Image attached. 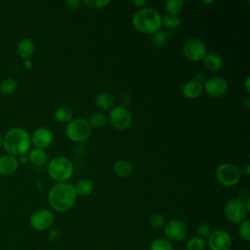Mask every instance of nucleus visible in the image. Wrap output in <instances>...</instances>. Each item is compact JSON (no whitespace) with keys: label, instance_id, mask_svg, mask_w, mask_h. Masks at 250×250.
Listing matches in <instances>:
<instances>
[{"label":"nucleus","instance_id":"1","mask_svg":"<svg viewBox=\"0 0 250 250\" xmlns=\"http://www.w3.org/2000/svg\"><path fill=\"white\" fill-rule=\"evenodd\" d=\"M76 198L73 185L68 182L56 183L48 192V202L51 208L59 213L68 211L74 205Z\"/></svg>","mask_w":250,"mask_h":250},{"label":"nucleus","instance_id":"2","mask_svg":"<svg viewBox=\"0 0 250 250\" xmlns=\"http://www.w3.org/2000/svg\"><path fill=\"white\" fill-rule=\"evenodd\" d=\"M31 146L29 133L21 127L9 129L2 140V147L8 154L21 156L28 152Z\"/></svg>","mask_w":250,"mask_h":250},{"label":"nucleus","instance_id":"3","mask_svg":"<svg viewBox=\"0 0 250 250\" xmlns=\"http://www.w3.org/2000/svg\"><path fill=\"white\" fill-rule=\"evenodd\" d=\"M162 17L153 8H144L138 10L133 18L132 24L135 29L144 34H153L160 30Z\"/></svg>","mask_w":250,"mask_h":250},{"label":"nucleus","instance_id":"4","mask_svg":"<svg viewBox=\"0 0 250 250\" xmlns=\"http://www.w3.org/2000/svg\"><path fill=\"white\" fill-rule=\"evenodd\" d=\"M74 167L71 160L65 156H57L48 164V174L57 183L67 182L73 175Z\"/></svg>","mask_w":250,"mask_h":250},{"label":"nucleus","instance_id":"5","mask_svg":"<svg viewBox=\"0 0 250 250\" xmlns=\"http://www.w3.org/2000/svg\"><path fill=\"white\" fill-rule=\"evenodd\" d=\"M92 127L88 120L84 118H75L69 121L65 127L66 137L75 143H81L89 139L92 134Z\"/></svg>","mask_w":250,"mask_h":250},{"label":"nucleus","instance_id":"6","mask_svg":"<svg viewBox=\"0 0 250 250\" xmlns=\"http://www.w3.org/2000/svg\"><path fill=\"white\" fill-rule=\"evenodd\" d=\"M248 210L244 201L239 198H231L227 201L224 206L225 218L231 224H240L246 220Z\"/></svg>","mask_w":250,"mask_h":250},{"label":"nucleus","instance_id":"7","mask_svg":"<svg viewBox=\"0 0 250 250\" xmlns=\"http://www.w3.org/2000/svg\"><path fill=\"white\" fill-rule=\"evenodd\" d=\"M183 53L187 60L192 62H200L207 54V48L205 43L199 38L188 39L183 47Z\"/></svg>","mask_w":250,"mask_h":250},{"label":"nucleus","instance_id":"8","mask_svg":"<svg viewBox=\"0 0 250 250\" xmlns=\"http://www.w3.org/2000/svg\"><path fill=\"white\" fill-rule=\"evenodd\" d=\"M216 179L225 187L235 186L240 179V170L233 164L222 163L216 169Z\"/></svg>","mask_w":250,"mask_h":250},{"label":"nucleus","instance_id":"9","mask_svg":"<svg viewBox=\"0 0 250 250\" xmlns=\"http://www.w3.org/2000/svg\"><path fill=\"white\" fill-rule=\"evenodd\" d=\"M54 221L55 217L52 211L40 208L31 214L29 218V225L36 231H44L52 227Z\"/></svg>","mask_w":250,"mask_h":250},{"label":"nucleus","instance_id":"10","mask_svg":"<svg viewBox=\"0 0 250 250\" xmlns=\"http://www.w3.org/2000/svg\"><path fill=\"white\" fill-rule=\"evenodd\" d=\"M163 229H164L165 238H167L171 242L182 241L188 236V225L180 219H173L167 222Z\"/></svg>","mask_w":250,"mask_h":250},{"label":"nucleus","instance_id":"11","mask_svg":"<svg viewBox=\"0 0 250 250\" xmlns=\"http://www.w3.org/2000/svg\"><path fill=\"white\" fill-rule=\"evenodd\" d=\"M107 121L117 130H125L132 123V115L125 106L117 105L109 110Z\"/></svg>","mask_w":250,"mask_h":250},{"label":"nucleus","instance_id":"12","mask_svg":"<svg viewBox=\"0 0 250 250\" xmlns=\"http://www.w3.org/2000/svg\"><path fill=\"white\" fill-rule=\"evenodd\" d=\"M206 246L210 250H229L232 246V238L228 231L216 229L207 237Z\"/></svg>","mask_w":250,"mask_h":250},{"label":"nucleus","instance_id":"13","mask_svg":"<svg viewBox=\"0 0 250 250\" xmlns=\"http://www.w3.org/2000/svg\"><path fill=\"white\" fill-rule=\"evenodd\" d=\"M203 89L212 98L223 97L229 89L228 81L221 76H214L205 81Z\"/></svg>","mask_w":250,"mask_h":250},{"label":"nucleus","instance_id":"14","mask_svg":"<svg viewBox=\"0 0 250 250\" xmlns=\"http://www.w3.org/2000/svg\"><path fill=\"white\" fill-rule=\"evenodd\" d=\"M30 140L31 145H33L34 147L45 149L52 145L54 141V134L47 127H39L33 131L30 136Z\"/></svg>","mask_w":250,"mask_h":250},{"label":"nucleus","instance_id":"15","mask_svg":"<svg viewBox=\"0 0 250 250\" xmlns=\"http://www.w3.org/2000/svg\"><path fill=\"white\" fill-rule=\"evenodd\" d=\"M20 162L17 156L12 154H4L0 156V175L11 176L19 168Z\"/></svg>","mask_w":250,"mask_h":250},{"label":"nucleus","instance_id":"16","mask_svg":"<svg viewBox=\"0 0 250 250\" xmlns=\"http://www.w3.org/2000/svg\"><path fill=\"white\" fill-rule=\"evenodd\" d=\"M203 91V85L195 80H189L186 82L182 87V92L184 97L189 100L198 98Z\"/></svg>","mask_w":250,"mask_h":250},{"label":"nucleus","instance_id":"17","mask_svg":"<svg viewBox=\"0 0 250 250\" xmlns=\"http://www.w3.org/2000/svg\"><path fill=\"white\" fill-rule=\"evenodd\" d=\"M16 50H17L18 56L21 59L26 61L32 57L34 50H35V46L31 39L23 38L21 41H19V43L17 44Z\"/></svg>","mask_w":250,"mask_h":250},{"label":"nucleus","instance_id":"18","mask_svg":"<svg viewBox=\"0 0 250 250\" xmlns=\"http://www.w3.org/2000/svg\"><path fill=\"white\" fill-rule=\"evenodd\" d=\"M204 67L211 72L219 71L223 67V59L217 53H209L202 60Z\"/></svg>","mask_w":250,"mask_h":250},{"label":"nucleus","instance_id":"19","mask_svg":"<svg viewBox=\"0 0 250 250\" xmlns=\"http://www.w3.org/2000/svg\"><path fill=\"white\" fill-rule=\"evenodd\" d=\"M114 174L120 178H127L133 173V164L126 159H119L112 166Z\"/></svg>","mask_w":250,"mask_h":250},{"label":"nucleus","instance_id":"20","mask_svg":"<svg viewBox=\"0 0 250 250\" xmlns=\"http://www.w3.org/2000/svg\"><path fill=\"white\" fill-rule=\"evenodd\" d=\"M47 158H48V155L45 149L34 147L28 150L27 159L33 166H36V167L43 166L46 163Z\"/></svg>","mask_w":250,"mask_h":250},{"label":"nucleus","instance_id":"21","mask_svg":"<svg viewBox=\"0 0 250 250\" xmlns=\"http://www.w3.org/2000/svg\"><path fill=\"white\" fill-rule=\"evenodd\" d=\"M95 104L102 110H109L114 107L115 98L110 93L103 92L96 97Z\"/></svg>","mask_w":250,"mask_h":250},{"label":"nucleus","instance_id":"22","mask_svg":"<svg viewBox=\"0 0 250 250\" xmlns=\"http://www.w3.org/2000/svg\"><path fill=\"white\" fill-rule=\"evenodd\" d=\"M75 193L77 196L85 197L90 195L94 190V184L91 180L88 179H80L73 186Z\"/></svg>","mask_w":250,"mask_h":250},{"label":"nucleus","instance_id":"23","mask_svg":"<svg viewBox=\"0 0 250 250\" xmlns=\"http://www.w3.org/2000/svg\"><path fill=\"white\" fill-rule=\"evenodd\" d=\"M54 118L60 123H68L73 119V111L69 106L62 105L56 109Z\"/></svg>","mask_w":250,"mask_h":250},{"label":"nucleus","instance_id":"24","mask_svg":"<svg viewBox=\"0 0 250 250\" xmlns=\"http://www.w3.org/2000/svg\"><path fill=\"white\" fill-rule=\"evenodd\" d=\"M88 122L92 128L100 129L104 128L107 124V117L102 112H95L90 115Z\"/></svg>","mask_w":250,"mask_h":250},{"label":"nucleus","instance_id":"25","mask_svg":"<svg viewBox=\"0 0 250 250\" xmlns=\"http://www.w3.org/2000/svg\"><path fill=\"white\" fill-rule=\"evenodd\" d=\"M18 89V82L12 77H7L0 83V93L4 95L13 94Z\"/></svg>","mask_w":250,"mask_h":250},{"label":"nucleus","instance_id":"26","mask_svg":"<svg viewBox=\"0 0 250 250\" xmlns=\"http://www.w3.org/2000/svg\"><path fill=\"white\" fill-rule=\"evenodd\" d=\"M149 250H174V247L172 242L167 238L158 237L151 241Z\"/></svg>","mask_w":250,"mask_h":250},{"label":"nucleus","instance_id":"27","mask_svg":"<svg viewBox=\"0 0 250 250\" xmlns=\"http://www.w3.org/2000/svg\"><path fill=\"white\" fill-rule=\"evenodd\" d=\"M206 240L198 236L190 237L186 243V250H205Z\"/></svg>","mask_w":250,"mask_h":250},{"label":"nucleus","instance_id":"28","mask_svg":"<svg viewBox=\"0 0 250 250\" xmlns=\"http://www.w3.org/2000/svg\"><path fill=\"white\" fill-rule=\"evenodd\" d=\"M184 8V2L182 0H167L165 2V10L167 14L177 15L182 12Z\"/></svg>","mask_w":250,"mask_h":250},{"label":"nucleus","instance_id":"29","mask_svg":"<svg viewBox=\"0 0 250 250\" xmlns=\"http://www.w3.org/2000/svg\"><path fill=\"white\" fill-rule=\"evenodd\" d=\"M161 23L162 25H164L166 28L169 29H173L176 28L180 25L181 23V19L177 16V15H170V14H166L164 15V17L161 20Z\"/></svg>","mask_w":250,"mask_h":250},{"label":"nucleus","instance_id":"30","mask_svg":"<svg viewBox=\"0 0 250 250\" xmlns=\"http://www.w3.org/2000/svg\"><path fill=\"white\" fill-rule=\"evenodd\" d=\"M148 223L152 229H160L164 228V226L166 224V220L162 214L153 213L152 215H150V217L148 219Z\"/></svg>","mask_w":250,"mask_h":250},{"label":"nucleus","instance_id":"31","mask_svg":"<svg viewBox=\"0 0 250 250\" xmlns=\"http://www.w3.org/2000/svg\"><path fill=\"white\" fill-rule=\"evenodd\" d=\"M168 41V33L164 30H158L152 34V43L156 47H163Z\"/></svg>","mask_w":250,"mask_h":250},{"label":"nucleus","instance_id":"32","mask_svg":"<svg viewBox=\"0 0 250 250\" xmlns=\"http://www.w3.org/2000/svg\"><path fill=\"white\" fill-rule=\"evenodd\" d=\"M238 234L239 236L245 240V241H250V222L249 220H244L239 224L238 227Z\"/></svg>","mask_w":250,"mask_h":250},{"label":"nucleus","instance_id":"33","mask_svg":"<svg viewBox=\"0 0 250 250\" xmlns=\"http://www.w3.org/2000/svg\"><path fill=\"white\" fill-rule=\"evenodd\" d=\"M196 233L198 237L200 238H207L211 233V228L207 223H200L196 227Z\"/></svg>","mask_w":250,"mask_h":250},{"label":"nucleus","instance_id":"34","mask_svg":"<svg viewBox=\"0 0 250 250\" xmlns=\"http://www.w3.org/2000/svg\"><path fill=\"white\" fill-rule=\"evenodd\" d=\"M83 4L91 9H101L109 4L108 0H84Z\"/></svg>","mask_w":250,"mask_h":250},{"label":"nucleus","instance_id":"35","mask_svg":"<svg viewBox=\"0 0 250 250\" xmlns=\"http://www.w3.org/2000/svg\"><path fill=\"white\" fill-rule=\"evenodd\" d=\"M131 100H132V98H131V96H130L129 94H122V95L120 96V98H119L120 105L126 107V105H128V104H130Z\"/></svg>","mask_w":250,"mask_h":250},{"label":"nucleus","instance_id":"36","mask_svg":"<svg viewBox=\"0 0 250 250\" xmlns=\"http://www.w3.org/2000/svg\"><path fill=\"white\" fill-rule=\"evenodd\" d=\"M65 5L69 10H77L80 7V1H78V0H67L65 2Z\"/></svg>","mask_w":250,"mask_h":250},{"label":"nucleus","instance_id":"37","mask_svg":"<svg viewBox=\"0 0 250 250\" xmlns=\"http://www.w3.org/2000/svg\"><path fill=\"white\" fill-rule=\"evenodd\" d=\"M135 8H137L138 10L144 9L146 5V0H133L130 2Z\"/></svg>","mask_w":250,"mask_h":250},{"label":"nucleus","instance_id":"38","mask_svg":"<svg viewBox=\"0 0 250 250\" xmlns=\"http://www.w3.org/2000/svg\"><path fill=\"white\" fill-rule=\"evenodd\" d=\"M204 77H205V75H204L202 72H196V73L194 74V79H193V80H195V81L201 83L202 81H204V79H205Z\"/></svg>","mask_w":250,"mask_h":250},{"label":"nucleus","instance_id":"39","mask_svg":"<svg viewBox=\"0 0 250 250\" xmlns=\"http://www.w3.org/2000/svg\"><path fill=\"white\" fill-rule=\"evenodd\" d=\"M243 105H244V107L247 108V109L250 107V98H249V97H246V98L244 99Z\"/></svg>","mask_w":250,"mask_h":250},{"label":"nucleus","instance_id":"40","mask_svg":"<svg viewBox=\"0 0 250 250\" xmlns=\"http://www.w3.org/2000/svg\"><path fill=\"white\" fill-rule=\"evenodd\" d=\"M249 79H250L249 76H247L246 79H245V88H246V91H247V92L250 91V88H249Z\"/></svg>","mask_w":250,"mask_h":250},{"label":"nucleus","instance_id":"41","mask_svg":"<svg viewBox=\"0 0 250 250\" xmlns=\"http://www.w3.org/2000/svg\"><path fill=\"white\" fill-rule=\"evenodd\" d=\"M214 1H202V3L204 4H212Z\"/></svg>","mask_w":250,"mask_h":250},{"label":"nucleus","instance_id":"42","mask_svg":"<svg viewBox=\"0 0 250 250\" xmlns=\"http://www.w3.org/2000/svg\"><path fill=\"white\" fill-rule=\"evenodd\" d=\"M2 140H3V136L0 134V147H2Z\"/></svg>","mask_w":250,"mask_h":250}]
</instances>
